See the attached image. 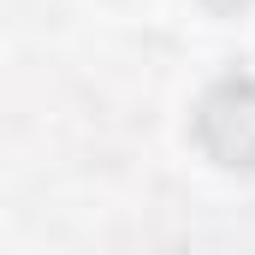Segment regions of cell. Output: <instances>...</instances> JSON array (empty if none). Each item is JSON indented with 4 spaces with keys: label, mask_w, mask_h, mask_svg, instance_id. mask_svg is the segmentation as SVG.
Masks as SVG:
<instances>
[{
    "label": "cell",
    "mask_w": 255,
    "mask_h": 255,
    "mask_svg": "<svg viewBox=\"0 0 255 255\" xmlns=\"http://www.w3.org/2000/svg\"><path fill=\"white\" fill-rule=\"evenodd\" d=\"M202 6H208V12H220V18H238L250 0H202Z\"/></svg>",
    "instance_id": "2"
},
{
    "label": "cell",
    "mask_w": 255,
    "mask_h": 255,
    "mask_svg": "<svg viewBox=\"0 0 255 255\" xmlns=\"http://www.w3.org/2000/svg\"><path fill=\"white\" fill-rule=\"evenodd\" d=\"M196 142L226 172H255V77H220L196 101Z\"/></svg>",
    "instance_id": "1"
}]
</instances>
